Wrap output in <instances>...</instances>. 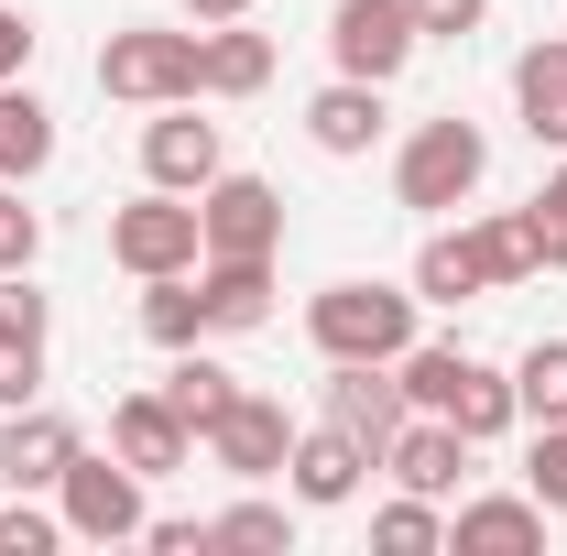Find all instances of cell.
Returning <instances> with one entry per match:
<instances>
[{"instance_id": "6da1fadb", "label": "cell", "mask_w": 567, "mask_h": 556, "mask_svg": "<svg viewBox=\"0 0 567 556\" xmlns=\"http://www.w3.org/2000/svg\"><path fill=\"white\" fill-rule=\"evenodd\" d=\"M306 339L317 360H404L415 349V284H317L306 295Z\"/></svg>"}, {"instance_id": "7a4b0ae2", "label": "cell", "mask_w": 567, "mask_h": 556, "mask_svg": "<svg viewBox=\"0 0 567 556\" xmlns=\"http://www.w3.org/2000/svg\"><path fill=\"white\" fill-rule=\"evenodd\" d=\"M481 175H492V142H481V121H415L404 132V153H393V197L425 218H447V208H470L481 197Z\"/></svg>"}, {"instance_id": "3957f363", "label": "cell", "mask_w": 567, "mask_h": 556, "mask_svg": "<svg viewBox=\"0 0 567 556\" xmlns=\"http://www.w3.org/2000/svg\"><path fill=\"white\" fill-rule=\"evenodd\" d=\"M99 99H132V110H175V99H197V33L121 22V33L99 44Z\"/></svg>"}, {"instance_id": "277c9868", "label": "cell", "mask_w": 567, "mask_h": 556, "mask_svg": "<svg viewBox=\"0 0 567 556\" xmlns=\"http://www.w3.org/2000/svg\"><path fill=\"white\" fill-rule=\"evenodd\" d=\"M110 262H121L132 284H153V274H197V262H208L197 197L153 186V197H132V208H110Z\"/></svg>"}, {"instance_id": "5b68a950", "label": "cell", "mask_w": 567, "mask_h": 556, "mask_svg": "<svg viewBox=\"0 0 567 556\" xmlns=\"http://www.w3.org/2000/svg\"><path fill=\"white\" fill-rule=\"evenodd\" d=\"M55 513H66V535H87V546H142V470L132 459H110V447H76L66 481H55Z\"/></svg>"}, {"instance_id": "8992f818", "label": "cell", "mask_w": 567, "mask_h": 556, "mask_svg": "<svg viewBox=\"0 0 567 556\" xmlns=\"http://www.w3.org/2000/svg\"><path fill=\"white\" fill-rule=\"evenodd\" d=\"M197 229H208V262H274L284 251V197L262 175H229L218 164L208 186H197Z\"/></svg>"}, {"instance_id": "52a82bcc", "label": "cell", "mask_w": 567, "mask_h": 556, "mask_svg": "<svg viewBox=\"0 0 567 556\" xmlns=\"http://www.w3.org/2000/svg\"><path fill=\"white\" fill-rule=\"evenodd\" d=\"M415 0H339L328 11V55H339V76H371V87H393V76L415 66Z\"/></svg>"}, {"instance_id": "ba28073f", "label": "cell", "mask_w": 567, "mask_h": 556, "mask_svg": "<svg viewBox=\"0 0 567 556\" xmlns=\"http://www.w3.org/2000/svg\"><path fill=\"white\" fill-rule=\"evenodd\" d=\"M317 404H328V425H339V436H360V447H371V470H382V447H393V436H404V415H415L393 360H328V393H317Z\"/></svg>"}, {"instance_id": "9c48e42d", "label": "cell", "mask_w": 567, "mask_h": 556, "mask_svg": "<svg viewBox=\"0 0 567 556\" xmlns=\"http://www.w3.org/2000/svg\"><path fill=\"white\" fill-rule=\"evenodd\" d=\"M360 481H371V447L360 436H339V425H295V459H284V491H295V513H339V502H360Z\"/></svg>"}, {"instance_id": "30bf717a", "label": "cell", "mask_w": 567, "mask_h": 556, "mask_svg": "<svg viewBox=\"0 0 567 556\" xmlns=\"http://www.w3.org/2000/svg\"><path fill=\"white\" fill-rule=\"evenodd\" d=\"M197 447H208L229 481H274L284 459H295V415H284L274 393H229V415H218Z\"/></svg>"}, {"instance_id": "8fae6325", "label": "cell", "mask_w": 567, "mask_h": 556, "mask_svg": "<svg viewBox=\"0 0 567 556\" xmlns=\"http://www.w3.org/2000/svg\"><path fill=\"white\" fill-rule=\"evenodd\" d=\"M44 328H55V306L33 295V274H0V415L44 404Z\"/></svg>"}, {"instance_id": "7c38bea8", "label": "cell", "mask_w": 567, "mask_h": 556, "mask_svg": "<svg viewBox=\"0 0 567 556\" xmlns=\"http://www.w3.org/2000/svg\"><path fill=\"white\" fill-rule=\"evenodd\" d=\"M218 164H229V153H218V121H197V99H175V110H153V121H142V175H153V186L197 197Z\"/></svg>"}, {"instance_id": "4fadbf2b", "label": "cell", "mask_w": 567, "mask_h": 556, "mask_svg": "<svg viewBox=\"0 0 567 556\" xmlns=\"http://www.w3.org/2000/svg\"><path fill=\"white\" fill-rule=\"evenodd\" d=\"M76 447H87V436H76L55 404H11V415H0V491H55Z\"/></svg>"}, {"instance_id": "5bb4252c", "label": "cell", "mask_w": 567, "mask_h": 556, "mask_svg": "<svg viewBox=\"0 0 567 556\" xmlns=\"http://www.w3.org/2000/svg\"><path fill=\"white\" fill-rule=\"evenodd\" d=\"M110 459H132L142 481H164V470L197 459V425L175 415L164 393H121V404H110Z\"/></svg>"}, {"instance_id": "9a60e30c", "label": "cell", "mask_w": 567, "mask_h": 556, "mask_svg": "<svg viewBox=\"0 0 567 556\" xmlns=\"http://www.w3.org/2000/svg\"><path fill=\"white\" fill-rule=\"evenodd\" d=\"M447 546L458 556H524V546H546V502L535 491H481V502L447 513Z\"/></svg>"}, {"instance_id": "2e32d148", "label": "cell", "mask_w": 567, "mask_h": 556, "mask_svg": "<svg viewBox=\"0 0 567 556\" xmlns=\"http://www.w3.org/2000/svg\"><path fill=\"white\" fill-rule=\"evenodd\" d=\"M382 470H393V491L447 502V491H458V470H470V436H458L447 415H404V436L382 447Z\"/></svg>"}, {"instance_id": "e0dca14e", "label": "cell", "mask_w": 567, "mask_h": 556, "mask_svg": "<svg viewBox=\"0 0 567 556\" xmlns=\"http://www.w3.org/2000/svg\"><path fill=\"white\" fill-rule=\"evenodd\" d=\"M251 87H274V33L208 22L197 33V99H251Z\"/></svg>"}, {"instance_id": "ac0fdd59", "label": "cell", "mask_w": 567, "mask_h": 556, "mask_svg": "<svg viewBox=\"0 0 567 556\" xmlns=\"http://www.w3.org/2000/svg\"><path fill=\"white\" fill-rule=\"evenodd\" d=\"M197 306H208V339L274 328V262H197Z\"/></svg>"}, {"instance_id": "d6986e66", "label": "cell", "mask_w": 567, "mask_h": 556, "mask_svg": "<svg viewBox=\"0 0 567 556\" xmlns=\"http://www.w3.org/2000/svg\"><path fill=\"white\" fill-rule=\"evenodd\" d=\"M306 142H317V153H339V164L371 153V142H382V87H371V76L317 87V99H306Z\"/></svg>"}, {"instance_id": "ffe728a7", "label": "cell", "mask_w": 567, "mask_h": 556, "mask_svg": "<svg viewBox=\"0 0 567 556\" xmlns=\"http://www.w3.org/2000/svg\"><path fill=\"white\" fill-rule=\"evenodd\" d=\"M513 110H524V132L546 142V153H567V33L524 44V66H513Z\"/></svg>"}, {"instance_id": "44dd1931", "label": "cell", "mask_w": 567, "mask_h": 556, "mask_svg": "<svg viewBox=\"0 0 567 556\" xmlns=\"http://www.w3.org/2000/svg\"><path fill=\"white\" fill-rule=\"evenodd\" d=\"M44 164H55V110L11 76V87H0V186H33Z\"/></svg>"}, {"instance_id": "7402d4cb", "label": "cell", "mask_w": 567, "mask_h": 556, "mask_svg": "<svg viewBox=\"0 0 567 556\" xmlns=\"http://www.w3.org/2000/svg\"><path fill=\"white\" fill-rule=\"evenodd\" d=\"M447 425H458L470 447H492L502 425H524V404H513V371H492V360H458V382H447Z\"/></svg>"}, {"instance_id": "603a6c76", "label": "cell", "mask_w": 567, "mask_h": 556, "mask_svg": "<svg viewBox=\"0 0 567 556\" xmlns=\"http://www.w3.org/2000/svg\"><path fill=\"white\" fill-rule=\"evenodd\" d=\"M153 393H164L175 415H186L197 436H208V425L229 415V393H240V371H229V360H208V339H197V349H175V371H164Z\"/></svg>"}, {"instance_id": "cb8c5ba5", "label": "cell", "mask_w": 567, "mask_h": 556, "mask_svg": "<svg viewBox=\"0 0 567 556\" xmlns=\"http://www.w3.org/2000/svg\"><path fill=\"white\" fill-rule=\"evenodd\" d=\"M142 339H153V349H197V339H208L197 274H153V284H142Z\"/></svg>"}, {"instance_id": "d4e9b609", "label": "cell", "mask_w": 567, "mask_h": 556, "mask_svg": "<svg viewBox=\"0 0 567 556\" xmlns=\"http://www.w3.org/2000/svg\"><path fill=\"white\" fill-rule=\"evenodd\" d=\"M470 295H492L481 262H470V229H436L415 251V306H470Z\"/></svg>"}, {"instance_id": "484cf974", "label": "cell", "mask_w": 567, "mask_h": 556, "mask_svg": "<svg viewBox=\"0 0 567 556\" xmlns=\"http://www.w3.org/2000/svg\"><path fill=\"white\" fill-rule=\"evenodd\" d=\"M208 546H251V556H295V502L240 491L229 513H208Z\"/></svg>"}, {"instance_id": "4316f807", "label": "cell", "mask_w": 567, "mask_h": 556, "mask_svg": "<svg viewBox=\"0 0 567 556\" xmlns=\"http://www.w3.org/2000/svg\"><path fill=\"white\" fill-rule=\"evenodd\" d=\"M470 262H481V284H524V274H546L535 262V229H524V208H502V218H470Z\"/></svg>"}, {"instance_id": "83f0119b", "label": "cell", "mask_w": 567, "mask_h": 556, "mask_svg": "<svg viewBox=\"0 0 567 556\" xmlns=\"http://www.w3.org/2000/svg\"><path fill=\"white\" fill-rule=\"evenodd\" d=\"M513 404H524V425H567V339H535L513 360Z\"/></svg>"}, {"instance_id": "f1b7e54d", "label": "cell", "mask_w": 567, "mask_h": 556, "mask_svg": "<svg viewBox=\"0 0 567 556\" xmlns=\"http://www.w3.org/2000/svg\"><path fill=\"white\" fill-rule=\"evenodd\" d=\"M371 546H382V556H436V546H447V513H436L425 491H393V502L371 513Z\"/></svg>"}, {"instance_id": "f546056e", "label": "cell", "mask_w": 567, "mask_h": 556, "mask_svg": "<svg viewBox=\"0 0 567 556\" xmlns=\"http://www.w3.org/2000/svg\"><path fill=\"white\" fill-rule=\"evenodd\" d=\"M458 360H470L458 339H415L404 360H393V371H404V404H415V415H447V382H458Z\"/></svg>"}, {"instance_id": "4dcf8cb0", "label": "cell", "mask_w": 567, "mask_h": 556, "mask_svg": "<svg viewBox=\"0 0 567 556\" xmlns=\"http://www.w3.org/2000/svg\"><path fill=\"white\" fill-rule=\"evenodd\" d=\"M55 546H66V513H44L33 491H11L0 502V556H55Z\"/></svg>"}, {"instance_id": "1f68e13d", "label": "cell", "mask_w": 567, "mask_h": 556, "mask_svg": "<svg viewBox=\"0 0 567 556\" xmlns=\"http://www.w3.org/2000/svg\"><path fill=\"white\" fill-rule=\"evenodd\" d=\"M524 229H535V262L546 274H567V164L535 186V208H524Z\"/></svg>"}, {"instance_id": "d6a6232c", "label": "cell", "mask_w": 567, "mask_h": 556, "mask_svg": "<svg viewBox=\"0 0 567 556\" xmlns=\"http://www.w3.org/2000/svg\"><path fill=\"white\" fill-rule=\"evenodd\" d=\"M524 491L546 502V524L567 513V425H535V459H524Z\"/></svg>"}, {"instance_id": "836d02e7", "label": "cell", "mask_w": 567, "mask_h": 556, "mask_svg": "<svg viewBox=\"0 0 567 556\" xmlns=\"http://www.w3.org/2000/svg\"><path fill=\"white\" fill-rule=\"evenodd\" d=\"M44 262V218L22 208V186H0V274H33Z\"/></svg>"}, {"instance_id": "e575fe53", "label": "cell", "mask_w": 567, "mask_h": 556, "mask_svg": "<svg viewBox=\"0 0 567 556\" xmlns=\"http://www.w3.org/2000/svg\"><path fill=\"white\" fill-rule=\"evenodd\" d=\"M33 44H44V33H33V11H11V0H0V87L33 66Z\"/></svg>"}, {"instance_id": "d590c367", "label": "cell", "mask_w": 567, "mask_h": 556, "mask_svg": "<svg viewBox=\"0 0 567 556\" xmlns=\"http://www.w3.org/2000/svg\"><path fill=\"white\" fill-rule=\"evenodd\" d=\"M492 0H415V33H481Z\"/></svg>"}, {"instance_id": "8d00e7d4", "label": "cell", "mask_w": 567, "mask_h": 556, "mask_svg": "<svg viewBox=\"0 0 567 556\" xmlns=\"http://www.w3.org/2000/svg\"><path fill=\"white\" fill-rule=\"evenodd\" d=\"M142 546H153V556H208V524H186V513H153V524H142Z\"/></svg>"}, {"instance_id": "74e56055", "label": "cell", "mask_w": 567, "mask_h": 556, "mask_svg": "<svg viewBox=\"0 0 567 556\" xmlns=\"http://www.w3.org/2000/svg\"><path fill=\"white\" fill-rule=\"evenodd\" d=\"M197 22H251V0H186Z\"/></svg>"}]
</instances>
